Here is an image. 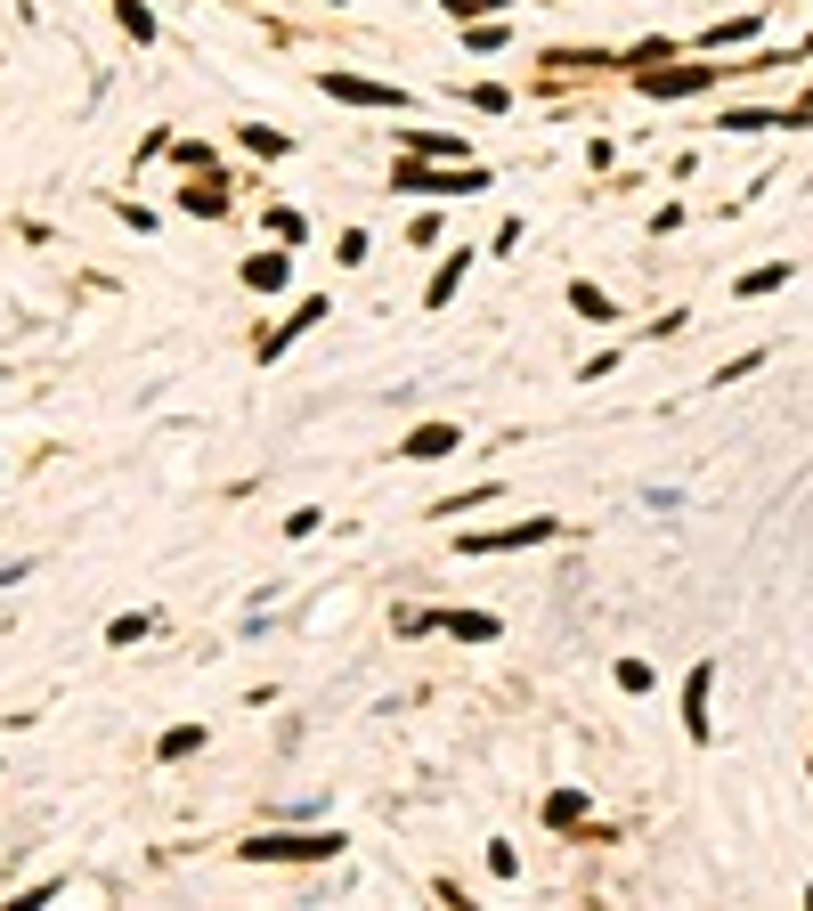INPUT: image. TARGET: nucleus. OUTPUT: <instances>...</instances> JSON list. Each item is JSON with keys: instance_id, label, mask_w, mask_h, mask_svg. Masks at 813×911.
<instances>
[{"instance_id": "nucleus-1", "label": "nucleus", "mask_w": 813, "mask_h": 911, "mask_svg": "<svg viewBox=\"0 0 813 911\" xmlns=\"http://www.w3.org/2000/svg\"><path fill=\"white\" fill-rule=\"evenodd\" d=\"M342 838L333 831H261V838H237V863H333Z\"/></svg>"}, {"instance_id": "nucleus-2", "label": "nucleus", "mask_w": 813, "mask_h": 911, "mask_svg": "<svg viewBox=\"0 0 813 911\" xmlns=\"http://www.w3.org/2000/svg\"><path fill=\"white\" fill-rule=\"evenodd\" d=\"M391 188H407V196H481L488 172L481 163H448V172H431V163H391Z\"/></svg>"}, {"instance_id": "nucleus-3", "label": "nucleus", "mask_w": 813, "mask_h": 911, "mask_svg": "<svg viewBox=\"0 0 813 911\" xmlns=\"http://www.w3.org/2000/svg\"><path fill=\"white\" fill-rule=\"evenodd\" d=\"M318 90L342 98V107H374V114H399V107H407L399 81H366V74H318Z\"/></svg>"}, {"instance_id": "nucleus-4", "label": "nucleus", "mask_w": 813, "mask_h": 911, "mask_svg": "<svg viewBox=\"0 0 813 911\" xmlns=\"http://www.w3.org/2000/svg\"><path fill=\"white\" fill-rule=\"evenodd\" d=\"M546 537H561V522H553V513H537V522H513V529L464 537V553H513V546H546Z\"/></svg>"}, {"instance_id": "nucleus-5", "label": "nucleus", "mask_w": 813, "mask_h": 911, "mask_svg": "<svg viewBox=\"0 0 813 911\" xmlns=\"http://www.w3.org/2000/svg\"><path fill=\"white\" fill-rule=\"evenodd\" d=\"M642 81V98H692L716 81V66H651V74H635Z\"/></svg>"}, {"instance_id": "nucleus-6", "label": "nucleus", "mask_w": 813, "mask_h": 911, "mask_svg": "<svg viewBox=\"0 0 813 911\" xmlns=\"http://www.w3.org/2000/svg\"><path fill=\"white\" fill-rule=\"evenodd\" d=\"M326 318H333V301H326V294H309V301L294 309V318H285L277 334H261L253 350H261V359H285V342H294V334H309V326H326Z\"/></svg>"}, {"instance_id": "nucleus-7", "label": "nucleus", "mask_w": 813, "mask_h": 911, "mask_svg": "<svg viewBox=\"0 0 813 911\" xmlns=\"http://www.w3.org/2000/svg\"><path fill=\"white\" fill-rule=\"evenodd\" d=\"M455 448H464V431H455V424H415L407 431V464H440V456H455Z\"/></svg>"}, {"instance_id": "nucleus-8", "label": "nucleus", "mask_w": 813, "mask_h": 911, "mask_svg": "<svg viewBox=\"0 0 813 911\" xmlns=\"http://www.w3.org/2000/svg\"><path fill=\"white\" fill-rule=\"evenodd\" d=\"M707 683H716V668L700 659V668L683 676V733H692V740H707Z\"/></svg>"}, {"instance_id": "nucleus-9", "label": "nucleus", "mask_w": 813, "mask_h": 911, "mask_svg": "<svg viewBox=\"0 0 813 911\" xmlns=\"http://www.w3.org/2000/svg\"><path fill=\"white\" fill-rule=\"evenodd\" d=\"M244 285H253V294H285V277H294V261L285 253H244V268H237Z\"/></svg>"}, {"instance_id": "nucleus-10", "label": "nucleus", "mask_w": 813, "mask_h": 911, "mask_svg": "<svg viewBox=\"0 0 813 911\" xmlns=\"http://www.w3.org/2000/svg\"><path fill=\"white\" fill-rule=\"evenodd\" d=\"M440 635H455V644H496L505 627H496L488 611H440Z\"/></svg>"}, {"instance_id": "nucleus-11", "label": "nucleus", "mask_w": 813, "mask_h": 911, "mask_svg": "<svg viewBox=\"0 0 813 911\" xmlns=\"http://www.w3.org/2000/svg\"><path fill=\"white\" fill-rule=\"evenodd\" d=\"M464 268H472V253H464V244H455V253L440 261V277L424 285V309H448V301H455V285H464Z\"/></svg>"}, {"instance_id": "nucleus-12", "label": "nucleus", "mask_w": 813, "mask_h": 911, "mask_svg": "<svg viewBox=\"0 0 813 911\" xmlns=\"http://www.w3.org/2000/svg\"><path fill=\"white\" fill-rule=\"evenodd\" d=\"M399 147L431 155V163H464V139H448V131H399Z\"/></svg>"}, {"instance_id": "nucleus-13", "label": "nucleus", "mask_w": 813, "mask_h": 911, "mask_svg": "<svg viewBox=\"0 0 813 911\" xmlns=\"http://www.w3.org/2000/svg\"><path fill=\"white\" fill-rule=\"evenodd\" d=\"M179 212H196V220H220V212H228V188H220V179H204V188L187 179V188H179Z\"/></svg>"}, {"instance_id": "nucleus-14", "label": "nucleus", "mask_w": 813, "mask_h": 911, "mask_svg": "<svg viewBox=\"0 0 813 911\" xmlns=\"http://www.w3.org/2000/svg\"><path fill=\"white\" fill-rule=\"evenodd\" d=\"M155 757H163V765H187V757H204V724H172V733L155 740Z\"/></svg>"}, {"instance_id": "nucleus-15", "label": "nucleus", "mask_w": 813, "mask_h": 911, "mask_svg": "<svg viewBox=\"0 0 813 911\" xmlns=\"http://www.w3.org/2000/svg\"><path fill=\"white\" fill-rule=\"evenodd\" d=\"M570 309H578L586 326H611V318H618V309H611V294H602V285H586V277L570 285Z\"/></svg>"}, {"instance_id": "nucleus-16", "label": "nucleus", "mask_w": 813, "mask_h": 911, "mask_svg": "<svg viewBox=\"0 0 813 911\" xmlns=\"http://www.w3.org/2000/svg\"><path fill=\"white\" fill-rule=\"evenodd\" d=\"M546 822H553V831H570V822H586V790H553V798H546Z\"/></svg>"}, {"instance_id": "nucleus-17", "label": "nucleus", "mask_w": 813, "mask_h": 911, "mask_svg": "<svg viewBox=\"0 0 813 911\" xmlns=\"http://www.w3.org/2000/svg\"><path fill=\"white\" fill-rule=\"evenodd\" d=\"M114 17H122V33H131V41H155V17H147V0H114Z\"/></svg>"}, {"instance_id": "nucleus-18", "label": "nucleus", "mask_w": 813, "mask_h": 911, "mask_svg": "<svg viewBox=\"0 0 813 911\" xmlns=\"http://www.w3.org/2000/svg\"><path fill=\"white\" fill-rule=\"evenodd\" d=\"M773 285H789V261H765V268H748V277H740V294H773Z\"/></svg>"}, {"instance_id": "nucleus-19", "label": "nucleus", "mask_w": 813, "mask_h": 911, "mask_svg": "<svg viewBox=\"0 0 813 911\" xmlns=\"http://www.w3.org/2000/svg\"><path fill=\"white\" fill-rule=\"evenodd\" d=\"M464 107H481V114H505V107H513V90H496V81H472V90H464Z\"/></svg>"}, {"instance_id": "nucleus-20", "label": "nucleus", "mask_w": 813, "mask_h": 911, "mask_svg": "<svg viewBox=\"0 0 813 911\" xmlns=\"http://www.w3.org/2000/svg\"><path fill=\"white\" fill-rule=\"evenodd\" d=\"M716 41H757V17H733V25H707L700 50H716Z\"/></svg>"}, {"instance_id": "nucleus-21", "label": "nucleus", "mask_w": 813, "mask_h": 911, "mask_svg": "<svg viewBox=\"0 0 813 911\" xmlns=\"http://www.w3.org/2000/svg\"><path fill=\"white\" fill-rule=\"evenodd\" d=\"M374 253V244H366V228H342V244H333V261H342V268H359Z\"/></svg>"}, {"instance_id": "nucleus-22", "label": "nucleus", "mask_w": 813, "mask_h": 911, "mask_svg": "<svg viewBox=\"0 0 813 911\" xmlns=\"http://www.w3.org/2000/svg\"><path fill=\"white\" fill-rule=\"evenodd\" d=\"M618 692H651V659H618Z\"/></svg>"}, {"instance_id": "nucleus-23", "label": "nucleus", "mask_w": 813, "mask_h": 911, "mask_svg": "<svg viewBox=\"0 0 813 911\" xmlns=\"http://www.w3.org/2000/svg\"><path fill=\"white\" fill-rule=\"evenodd\" d=\"M139 635H147V618H139V611H131V618H114V627H107V644H114V651H131V644H139Z\"/></svg>"}, {"instance_id": "nucleus-24", "label": "nucleus", "mask_w": 813, "mask_h": 911, "mask_svg": "<svg viewBox=\"0 0 813 911\" xmlns=\"http://www.w3.org/2000/svg\"><path fill=\"white\" fill-rule=\"evenodd\" d=\"M464 41H472V50H505V25H488V17H472V25H464Z\"/></svg>"}, {"instance_id": "nucleus-25", "label": "nucleus", "mask_w": 813, "mask_h": 911, "mask_svg": "<svg viewBox=\"0 0 813 911\" xmlns=\"http://www.w3.org/2000/svg\"><path fill=\"white\" fill-rule=\"evenodd\" d=\"M179 163H187V172H212V147H204V139H179V147H172Z\"/></svg>"}, {"instance_id": "nucleus-26", "label": "nucleus", "mask_w": 813, "mask_h": 911, "mask_svg": "<svg viewBox=\"0 0 813 911\" xmlns=\"http://www.w3.org/2000/svg\"><path fill=\"white\" fill-rule=\"evenodd\" d=\"M244 147H253V155H285V131H261V122H253V131H244Z\"/></svg>"}]
</instances>
